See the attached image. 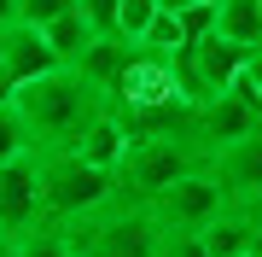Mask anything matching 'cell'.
<instances>
[{
    "mask_svg": "<svg viewBox=\"0 0 262 257\" xmlns=\"http://www.w3.org/2000/svg\"><path fill=\"white\" fill-rule=\"evenodd\" d=\"M12 111H18L24 129H29V152H70V146L111 111V100H105L76 65H58L53 76L24 82L18 100H12Z\"/></svg>",
    "mask_w": 262,
    "mask_h": 257,
    "instance_id": "6da1fadb",
    "label": "cell"
},
{
    "mask_svg": "<svg viewBox=\"0 0 262 257\" xmlns=\"http://www.w3.org/2000/svg\"><path fill=\"white\" fill-rule=\"evenodd\" d=\"M64 234L76 257H163L169 251L163 222L151 216V205H134V199H117L82 222H64Z\"/></svg>",
    "mask_w": 262,
    "mask_h": 257,
    "instance_id": "7a4b0ae2",
    "label": "cell"
},
{
    "mask_svg": "<svg viewBox=\"0 0 262 257\" xmlns=\"http://www.w3.org/2000/svg\"><path fill=\"white\" fill-rule=\"evenodd\" d=\"M35 164H41V199H47L53 222H82L122 199L117 170H99V164H88L76 152H35Z\"/></svg>",
    "mask_w": 262,
    "mask_h": 257,
    "instance_id": "3957f363",
    "label": "cell"
},
{
    "mask_svg": "<svg viewBox=\"0 0 262 257\" xmlns=\"http://www.w3.org/2000/svg\"><path fill=\"white\" fill-rule=\"evenodd\" d=\"M204 164H210V158L198 152L192 141H134L128 158H122V170H117V187H122V199L151 205L163 187H175L181 175L204 170Z\"/></svg>",
    "mask_w": 262,
    "mask_h": 257,
    "instance_id": "277c9868",
    "label": "cell"
},
{
    "mask_svg": "<svg viewBox=\"0 0 262 257\" xmlns=\"http://www.w3.org/2000/svg\"><path fill=\"white\" fill-rule=\"evenodd\" d=\"M227 205H233L227 181L215 175V164H204V170L181 175L175 187H163L158 199H151V216L163 222V234H204Z\"/></svg>",
    "mask_w": 262,
    "mask_h": 257,
    "instance_id": "5b68a950",
    "label": "cell"
},
{
    "mask_svg": "<svg viewBox=\"0 0 262 257\" xmlns=\"http://www.w3.org/2000/svg\"><path fill=\"white\" fill-rule=\"evenodd\" d=\"M251 134H262V105L251 100L245 82H233L227 94H215V100H204V105L192 111V146H198L210 164H215V152L251 141Z\"/></svg>",
    "mask_w": 262,
    "mask_h": 257,
    "instance_id": "8992f818",
    "label": "cell"
},
{
    "mask_svg": "<svg viewBox=\"0 0 262 257\" xmlns=\"http://www.w3.org/2000/svg\"><path fill=\"white\" fill-rule=\"evenodd\" d=\"M41 228H53V216H47V199H41V164L29 152V158L0 170V234L12 246H24Z\"/></svg>",
    "mask_w": 262,
    "mask_h": 257,
    "instance_id": "52a82bcc",
    "label": "cell"
},
{
    "mask_svg": "<svg viewBox=\"0 0 262 257\" xmlns=\"http://www.w3.org/2000/svg\"><path fill=\"white\" fill-rule=\"evenodd\" d=\"M58 65H64V58L53 53L47 29H35V24H6V29H0V76H6L12 88L53 76Z\"/></svg>",
    "mask_w": 262,
    "mask_h": 257,
    "instance_id": "ba28073f",
    "label": "cell"
},
{
    "mask_svg": "<svg viewBox=\"0 0 262 257\" xmlns=\"http://www.w3.org/2000/svg\"><path fill=\"white\" fill-rule=\"evenodd\" d=\"M215 175L227 181L233 205H256L262 210V134L227 146V152H215Z\"/></svg>",
    "mask_w": 262,
    "mask_h": 257,
    "instance_id": "9c48e42d",
    "label": "cell"
},
{
    "mask_svg": "<svg viewBox=\"0 0 262 257\" xmlns=\"http://www.w3.org/2000/svg\"><path fill=\"white\" fill-rule=\"evenodd\" d=\"M128 146H134V134H128V123H122L117 111H105L94 129L82 134V141L70 146L76 158H88V164H99V170H122V158H128Z\"/></svg>",
    "mask_w": 262,
    "mask_h": 257,
    "instance_id": "30bf717a",
    "label": "cell"
},
{
    "mask_svg": "<svg viewBox=\"0 0 262 257\" xmlns=\"http://www.w3.org/2000/svg\"><path fill=\"white\" fill-rule=\"evenodd\" d=\"M215 29L239 47H262V0H215Z\"/></svg>",
    "mask_w": 262,
    "mask_h": 257,
    "instance_id": "8fae6325",
    "label": "cell"
},
{
    "mask_svg": "<svg viewBox=\"0 0 262 257\" xmlns=\"http://www.w3.org/2000/svg\"><path fill=\"white\" fill-rule=\"evenodd\" d=\"M47 41H53V53L64 58V65H76V58H82V53L99 41V29L82 18V6H76V12H64V18H53V24H47Z\"/></svg>",
    "mask_w": 262,
    "mask_h": 257,
    "instance_id": "7c38bea8",
    "label": "cell"
},
{
    "mask_svg": "<svg viewBox=\"0 0 262 257\" xmlns=\"http://www.w3.org/2000/svg\"><path fill=\"white\" fill-rule=\"evenodd\" d=\"M158 12H163V0H122V12H117V35L140 47V41H146V29L158 24Z\"/></svg>",
    "mask_w": 262,
    "mask_h": 257,
    "instance_id": "4fadbf2b",
    "label": "cell"
},
{
    "mask_svg": "<svg viewBox=\"0 0 262 257\" xmlns=\"http://www.w3.org/2000/svg\"><path fill=\"white\" fill-rule=\"evenodd\" d=\"M18 158H29V129H24V117L12 105H0V170L18 164Z\"/></svg>",
    "mask_w": 262,
    "mask_h": 257,
    "instance_id": "5bb4252c",
    "label": "cell"
},
{
    "mask_svg": "<svg viewBox=\"0 0 262 257\" xmlns=\"http://www.w3.org/2000/svg\"><path fill=\"white\" fill-rule=\"evenodd\" d=\"M140 47H151V53H181V47H187V24H181V12H158V24H151L146 29V41H140Z\"/></svg>",
    "mask_w": 262,
    "mask_h": 257,
    "instance_id": "9a60e30c",
    "label": "cell"
},
{
    "mask_svg": "<svg viewBox=\"0 0 262 257\" xmlns=\"http://www.w3.org/2000/svg\"><path fill=\"white\" fill-rule=\"evenodd\" d=\"M64 12H76V0H18V24H35V29H47Z\"/></svg>",
    "mask_w": 262,
    "mask_h": 257,
    "instance_id": "2e32d148",
    "label": "cell"
},
{
    "mask_svg": "<svg viewBox=\"0 0 262 257\" xmlns=\"http://www.w3.org/2000/svg\"><path fill=\"white\" fill-rule=\"evenodd\" d=\"M82 6V18L99 29V35H117V12H122V0H76Z\"/></svg>",
    "mask_w": 262,
    "mask_h": 257,
    "instance_id": "e0dca14e",
    "label": "cell"
},
{
    "mask_svg": "<svg viewBox=\"0 0 262 257\" xmlns=\"http://www.w3.org/2000/svg\"><path fill=\"white\" fill-rule=\"evenodd\" d=\"M181 24H187V47H192V41H204V35H215V0L187 6V12H181Z\"/></svg>",
    "mask_w": 262,
    "mask_h": 257,
    "instance_id": "ac0fdd59",
    "label": "cell"
},
{
    "mask_svg": "<svg viewBox=\"0 0 262 257\" xmlns=\"http://www.w3.org/2000/svg\"><path fill=\"white\" fill-rule=\"evenodd\" d=\"M163 257H215V251L204 246V234H169V251Z\"/></svg>",
    "mask_w": 262,
    "mask_h": 257,
    "instance_id": "d6986e66",
    "label": "cell"
},
{
    "mask_svg": "<svg viewBox=\"0 0 262 257\" xmlns=\"http://www.w3.org/2000/svg\"><path fill=\"white\" fill-rule=\"evenodd\" d=\"M239 82H245V88H251V100L262 105V53L251 58V70H245V76H239Z\"/></svg>",
    "mask_w": 262,
    "mask_h": 257,
    "instance_id": "ffe728a7",
    "label": "cell"
},
{
    "mask_svg": "<svg viewBox=\"0 0 262 257\" xmlns=\"http://www.w3.org/2000/svg\"><path fill=\"white\" fill-rule=\"evenodd\" d=\"M6 24H18V0H0V29Z\"/></svg>",
    "mask_w": 262,
    "mask_h": 257,
    "instance_id": "44dd1931",
    "label": "cell"
},
{
    "mask_svg": "<svg viewBox=\"0 0 262 257\" xmlns=\"http://www.w3.org/2000/svg\"><path fill=\"white\" fill-rule=\"evenodd\" d=\"M169 12H187V6H204V0H163Z\"/></svg>",
    "mask_w": 262,
    "mask_h": 257,
    "instance_id": "7402d4cb",
    "label": "cell"
},
{
    "mask_svg": "<svg viewBox=\"0 0 262 257\" xmlns=\"http://www.w3.org/2000/svg\"><path fill=\"white\" fill-rule=\"evenodd\" d=\"M251 251H256V257H262V216H256V246H251Z\"/></svg>",
    "mask_w": 262,
    "mask_h": 257,
    "instance_id": "603a6c76",
    "label": "cell"
},
{
    "mask_svg": "<svg viewBox=\"0 0 262 257\" xmlns=\"http://www.w3.org/2000/svg\"><path fill=\"white\" fill-rule=\"evenodd\" d=\"M245 257H256V251H245Z\"/></svg>",
    "mask_w": 262,
    "mask_h": 257,
    "instance_id": "cb8c5ba5",
    "label": "cell"
}]
</instances>
